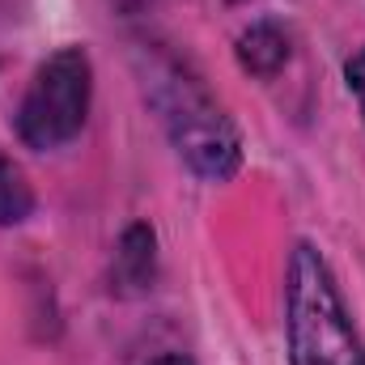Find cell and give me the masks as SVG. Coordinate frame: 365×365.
<instances>
[{"instance_id": "1", "label": "cell", "mask_w": 365, "mask_h": 365, "mask_svg": "<svg viewBox=\"0 0 365 365\" xmlns=\"http://www.w3.org/2000/svg\"><path fill=\"white\" fill-rule=\"evenodd\" d=\"M284 340L289 365H365L344 293L314 242H297L284 272Z\"/></svg>"}, {"instance_id": "8", "label": "cell", "mask_w": 365, "mask_h": 365, "mask_svg": "<svg viewBox=\"0 0 365 365\" xmlns=\"http://www.w3.org/2000/svg\"><path fill=\"white\" fill-rule=\"evenodd\" d=\"M153 365H191L187 357H162V361H153Z\"/></svg>"}, {"instance_id": "3", "label": "cell", "mask_w": 365, "mask_h": 365, "mask_svg": "<svg viewBox=\"0 0 365 365\" xmlns=\"http://www.w3.org/2000/svg\"><path fill=\"white\" fill-rule=\"evenodd\" d=\"M93 68L81 47H60L47 56L17 106V136L30 149H60L81 136L90 115Z\"/></svg>"}, {"instance_id": "5", "label": "cell", "mask_w": 365, "mask_h": 365, "mask_svg": "<svg viewBox=\"0 0 365 365\" xmlns=\"http://www.w3.org/2000/svg\"><path fill=\"white\" fill-rule=\"evenodd\" d=\"M115 276L123 284H149L153 276V230L145 225H132L115 251Z\"/></svg>"}, {"instance_id": "4", "label": "cell", "mask_w": 365, "mask_h": 365, "mask_svg": "<svg viewBox=\"0 0 365 365\" xmlns=\"http://www.w3.org/2000/svg\"><path fill=\"white\" fill-rule=\"evenodd\" d=\"M289 34L276 21H255L242 38H238V64L255 77H276L289 64Z\"/></svg>"}, {"instance_id": "6", "label": "cell", "mask_w": 365, "mask_h": 365, "mask_svg": "<svg viewBox=\"0 0 365 365\" xmlns=\"http://www.w3.org/2000/svg\"><path fill=\"white\" fill-rule=\"evenodd\" d=\"M34 212V191L26 175L0 153V225H21Z\"/></svg>"}, {"instance_id": "2", "label": "cell", "mask_w": 365, "mask_h": 365, "mask_svg": "<svg viewBox=\"0 0 365 365\" xmlns=\"http://www.w3.org/2000/svg\"><path fill=\"white\" fill-rule=\"evenodd\" d=\"M149 90H153V106L162 110V123H166L182 162L208 182L234 179L242 166V140H238L230 115L217 106V98L170 60L158 64Z\"/></svg>"}, {"instance_id": "7", "label": "cell", "mask_w": 365, "mask_h": 365, "mask_svg": "<svg viewBox=\"0 0 365 365\" xmlns=\"http://www.w3.org/2000/svg\"><path fill=\"white\" fill-rule=\"evenodd\" d=\"M344 77H349V90L357 93V102H361V115H365V47L344 64Z\"/></svg>"}]
</instances>
